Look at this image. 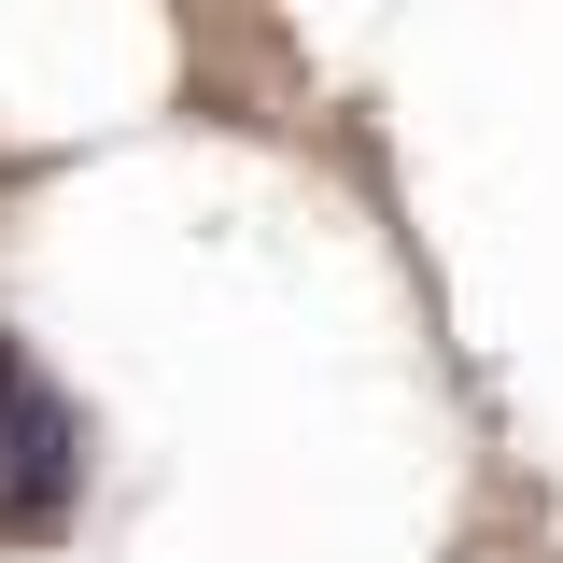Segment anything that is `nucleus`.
Masks as SVG:
<instances>
[{
  "label": "nucleus",
  "instance_id": "obj_1",
  "mask_svg": "<svg viewBox=\"0 0 563 563\" xmlns=\"http://www.w3.org/2000/svg\"><path fill=\"white\" fill-rule=\"evenodd\" d=\"M70 493H85V422L70 395L0 339V536H57Z\"/></svg>",
  "mask_w": 563,
  "mask_h": 563
}]
</instances>
